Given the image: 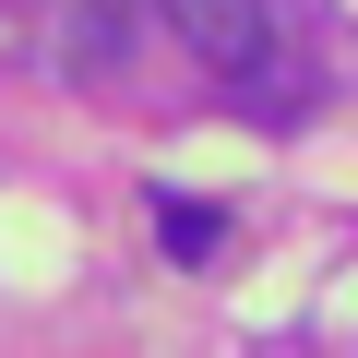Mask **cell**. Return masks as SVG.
<instances>
[{"label":"cell","mask_w":358,"mask_h":358,"mask_svg":"<svg viewBox=\"0 0 358 358\" xmlns=\"http://www.w3.org/2000/svg\"><path fill=\"white\" fill-rule=\"evenodd\" d=\"M155 13L179 24V48H192L203 72L263 84V60H275V0H155Z\"/></svg>","instance_id":"cell-1"},{"label":"cell","mask_w":358,"mask_h":358,"mask_svg":"<svg viewBox=\"0 0 358 358\" xmlns=\"http://www.w3.org/2000/svg\"><path fill=\"white\" fill-rule=\"evenodd\" d=\"M155 239L179 263H215L227 251V203H192V192H155Z\"/></svg>","instance_id":"cell-2"}]
</instances>
